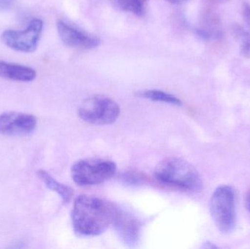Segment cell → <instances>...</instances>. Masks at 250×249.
Masks as SVG:
<instances>
[{
	"mask_svg": "<svg viewBox=\"0 0 250 249\" xmlns=\"http://www.w3.org/2000/svg\"><path fill=\"white\" fill-rule=\"evenodd\" d=\"M57 27L60 39L64 45L70 48L92 49L101 44V39L98 37L64 20H58Z\"/></svg>",
	"mask_w": 250,
	"mask_h": 249,
	"instance_id": "obj_7",
	"label": "cell"
},
{
	"mask_svg": "<svg viewBox=\"0 0 250 249\" xmlns=\"http://www.w3.org/2000/svg\"><path fill=\"white\" fill-rule=\"evenodd\" d=\"M242 15H243V19L245 23L250 27V4L248 3L244 4Z\"/></svg>",
	"mask_w": 250,
	"mask_h": 249,
	"instance_id": "obj_16",
	"label": "cell"
},
{
	"mask_svg": "<svg viewBox=\"0 0 250 249\" xmlns=\"http://www.w3.org/2000/svg\"><path fill=\"white\" fill-rule=\"evenodd\" d=\"M42 28V20L33 19L24 30L4 31L1 40L6 46L18 52H34L38 47Z\"/></svg>",
	"mask_w": 250,
	"mask_h": 249,
	"instance_id": "obj_6",
	"label": "cell"
},
{
	"mask_svg": "<svg viewBox=\"0 0 250 249\" xmlns=\"http://www.w3.org/2000/svg\"><path fill=\"white\" fill-rule=\"evenodd\" d=\"M236 36L241 41V54L245 58H250V33L242 28L235 29Z\"/></svg>",
	"mask_w": 250,
	"mask_h": 249,
	"instance_id": "obj_14",
	"label": "cell"
},
{
	"mask_svg": "<svg viewBox=\"0 0 250 249\" xmlns=\"http://www.w3.org/2000/svg\"><path fill=\"white\" fill-rule=\"evenodd\" d=\"M37 174L40 179L49 190L55 192L62 197L64 203H67L70 201L73 194V190L70 187L58 182L47 171L43 170H40L37 172Z\"/></svg>",
	"mask_w": 250,
	"mask_h": 249,
	"instance_id": "obj_11",
	"label": "cell"
},
{
	"mask_svg": "<svg viewBox=\"0 0 250 249\" xmlns=\"http://www.w3.org/2000/svg\"><path fill=\"white\" fill-rule=\"evenodd\" d=\"M137 96L144 99H150L156 102H165V103H168L176 106H181L182 105V100L175 95L163 91L156 90V89L141 91L137 93Z\"/></svg>",
	"mask_w": 250,
	"mask_h": 249,
	"instance_id": "obj_12",
	"label": "cell"
},
{
	"mask_svg": "<svg viewBox=\"0 0 250 249\" xmlns=\"http://www.w3.org/2000/svg\"><path fill=\"white\" fill-rule=\"evenodd\" d=\"M115 162L105 159H86L78 161L72 166L73 181L81 187L98 185L114 176Z\"/></svg>",
	"mask_w": 250,
	"mask_h": 249,
	"instance_id": "obj_4",
	"label": "cell"
},
{
	"mask_svg": "<svg viewBox=\"0 0 250 249\" xmlns=\"http://www.w3.org/2000/svg\"><path fill=\"white\" fill-rule=\"evenodd\" d=\"M120 115L118 104L108 96L95 95L86 98L79 108L83 121L95 125H108L117 121Z\"/></svg>",
	"mask_w": 250,
	"mask_h": 249,
	"instance_id": "obj_5",
	"label": "cell"
},
{
	"mask_svg": "<svg viewBox=\"0 0 250 249\" xmlns=\"http://www.w3.org/2000/svg\"><path fill=\"white\" fill-rule=\"evenodd\" d=\"M211 217L222 233L229 234L236 226V195L230 186L222 185L214 190L209 202Z\"/></svg>",
	"mask_w": 250,
	"mask_h": 249,
	"instance_id": "obj_3",
	"label": "cell"
},
{
	"mask_svg": "<svg viewBox=\"0 0 250 249\" xmlns=\"http://www.w3.org/2000/svg\"><path fill=\"white\" fill-rule=\"evenodd\" d=\"M120 8L128 13L141 16L145 13L148 0H117Z\"/></svg>",
	"mask_w": 250,
	"mask_h": 249,
	"instance_id": "obj_13",
	"label": "cell"
},
{
	"mask_svg": "<svg viewBox=\"0 0 250 249\" xmlns=\"http://www.w3.org/2000/svg\"><path fill=\"white\" fill-rule=\"evenodd\" d=\"M166 1L173 4H180L186 2L188 0H166Z\"/></svg>",
	"mask_w": 250,
	"mask_h": 249,
	"instance_id": "obj_20",
	"label": "cell"
},
{
	"mask_svg": "<svg viewBox=\"0 0 250 249\" xmlns=\"http://www.w3.org/2000/svg\"><path fill=\"white\" fill-rule=\"evenodd\" d=\"M157 181L185 191L198 192L202 190L199 172L189 162L181 158L169 157L162 161L154 171Z\"/></svg>",
	"mask_w": 250,
	"mask_h": 249,
	"instance_id": "obj_2",
	"label": "cell"
},
{
	"mask_svg": "<svg viewBox=\"0 0 250 249\" xmlns=\"http://www.w3.org/2000/svg\"><path fill=\"white\" fill-rule=\"evenodd\" d=\"M123 179L124 180L125 182L132 185H136V184H140L141 183H144L145 181V175L143 174L139 173L138 172H129L124 174L123 175Z\"/></svg>",
	"mask_w": 250,
	"mask_h": 249,
	"instance_id": "obj_15",
	"label": "cell"
},
{
	"mask_svg": "<svg viewBox=\"0 0 250 249\" xmlns=\"http://www.w3.org/2000/svg\"><path fill=\"white\" fill-rule=\"evenodd\" d=\"M245 204L246 209L250 212V192L245 196Z\"/></svg>",
	"mask_w": 250,
	"mask_h": 249,
	"instance_id": "obj_18",
	"label": "cell"
},
{
	"mask_svg": "<svg viewBox=\"0 0 250 249\" xmlns=\"http://www.w3.org/2000/svg\"><path fill=\"white\" fill-rule=\"evenodd\" d=\"M37 127V118L24 113H3L0 115V134L6 136H20L30 134Z\"/></svg>",
	"mask_w": 250,
	"mask_h": 249,
	"instance_id": "obj_8",
	"label": "cell"
},
{
	"mask_svg": "<svg viewBox=\"0 0 250 249\" xmlns=\"http://www.w3.org/2000/svg\"><path fill=\"white\" fill-rule=\"evenodd\" d=\"M113 225L117 235L125 244L132 247L138 244L141 224L133 214L118 208Z\"/></svg>",
	"mask_w": 250,
	"mask_h": 249,
	"instance_id": "obj_9",
	"label": "cell"
},
{
	"mask_svg": "<svg viewBox=\"0 0 250 249\" xmlns=\"http://www.w3.org/2000/svg\"><path fill=\"white\" fill-rule=\"evenodd\" d=\"M37 73L34 69L21 64L0 61V77L19 82L35 80Z\"/></svg>",
	"mask_w": 250,
	"mask_h": 249,
	"instance_id": "obj_10",
	"label": "cell"
},
{
	"mask_svg": "<svg viewBox=\"0 0 250 249\" xmlns=\"http://www.w3.org/2000/svg\"><path fill=\"white\" fill-rule=\"evenodd\" d=\"M13 0H0V8L7 9L13 4Z\"/></svg>",
	"mask_w": 250,
	"mask_h": 249,
	"instance_id": "obj_17",
	"label": "cell"
},
{
	"mask_svg": "<svg viewBox=\"0 0 250 249\" xmlns=\"http://www.w3.org/2000/svg\"><path fill=\"white\" fill-rule=\"evenodd\" d=\"M117 209L104 199L95 196H79L75 200L72 211L75 233L85 238L101 235L113 224Z\"/></svg>",
	"mask_w": 250,
	"mask_h": 249,
	"instance_id": "obj_1",
	"label": "cell"
},
{
	"mask_svg": "<svg viewBox=\"0 0 250 249\" xmlns=\"http://www.w3.org/2000/svg\"><path fill=\"white\" fill-rule=\"evenodd\" d=\"M203 247L205 249H216L217 248V246L214 245L213 243L211 242H207L205 244H204V246Z\"/></svg>",
	"mask_w": 250,
	"mask_h": 249,
	"instance_id": "obj_19",
	"label": "cell"
}]
</instances>
